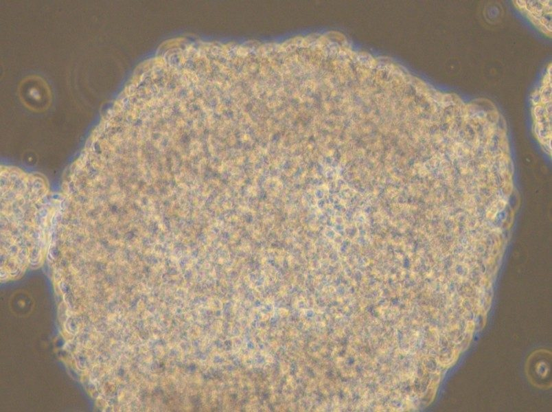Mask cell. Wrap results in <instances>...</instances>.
Here are the masks:
<instances>
[{"instance_id":"7a4b0ae2","label":"cell","mask_w":552,"mask_h":412,"mask_svg":"<svg viewBox=\"0 0 552 412\" xmlns=\"http://www.w3.org/2000/svg\"><path fill=\"white\" fill-rule=\"evenodd\" d=\"M531 113L536 135L550 148L551 141V63L540 85L531 95Z\"/></svg>"},{"instance_id":"6da1fadb","label":"cell","mask_w":552,"mask_h":412,"mask_svg":"<svg viewBox=\"0 0 552 412\" xmlns=\"http://www.w3.org/2000/svg\"><path fill=\"white\" fill-rule=\"evenodd\" d=\"M60 200L46 180L16 168L1 169V249L30 253L50 247Z\"/></svg>"},{"instance_id":"3957f363","label":"cell","mask_w":552,"mask_h":412,"mask_svg":"<svg viewBox=\"0 0 552 412\" xmlns=\"http://www.w3.org/2000/svg\"><path fill=\"white\" fill-rule=\"evenodd\" d=\"M536 361L533 356L531 354L527 363V376L533 385L538 387H545L547 385L544 382L546 377H549V359L550 352L546 353L545 350H538L533 352Z\"/></svg>"}]
</instances>
